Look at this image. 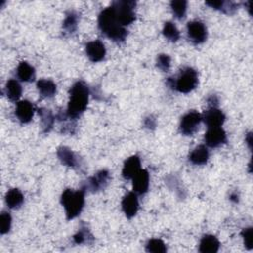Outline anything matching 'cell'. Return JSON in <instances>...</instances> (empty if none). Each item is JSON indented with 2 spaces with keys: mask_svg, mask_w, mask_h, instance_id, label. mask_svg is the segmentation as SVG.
Listing matches in <instances>:
<instances>
[{
  "mask_svg": "<svg viewBox=\"0 0 253 253\" xmlns=\"http://www.w3.org/2000/svg\"><path fill=\"white\" fill-rule=\"evenodd\" d=\"M56 154H57V157L59 158V160L61 161V163L68 167L75 168L79 164V160H78V157L76 156V154L70 148H68L66 146L59 147L57 149Z\"/></svg>",
  "mask_w": 253,
  "mask_h": 253,
  "instance_id": "e0dca14e",
  "label": "cell"
},
{
  "mask_svg": "<svg viewBox=\"0 0 253 253\" xmlns=\"http://www.w3.org/2000/svg\"><path fill=\"white\" fill-rule=\"evenodd\" d=\"M145 249L147 252H153V253H164L167 251V247L165 243L159 238L149 239L145 245Z\"/></svg>",
  "mask_w": 253,
  "mask_h": 253,
  "instance_id": "f1b7e54d",
  "label": "cell"
},
{
  "mask_svg": "<svg viewBox=\"0 0 253 253\" xmlns=\"http://www.w3.org/2000/svg\"><path fill=\"white\" fill-rule=\"evenodd\" d=\"M85 50L88 58L93 62H99L103 60L106 55V47L104 43L99 40L89 42L86 44Z\"/></svg>",
  "mask_w": 253,
  "mask_h": 253,
  "instance_id": "7c38bea8",
  "label": "cell"
},
{
  "mask_svg": "<svg viewBox=\"0 0 253 253\" xmlns=\"http://www.w3.org/2000/svg\"><path fill=\"white\" fill-rule=\"evenodd\" d=\"M156 65L160 70H162L164 72H167L170 68V65H171L170 56L167 55V54H164V53L159 54L156 58Z\"/></svg>",
  "mask_w": 253,
  "mask_h": 253,
  "instance_id": "4dcf8cb0",
  "label": "cell"
},
{
  "mask_svg": "<svg viewBox=\"0 0 253 253\" xmlns=\"http://www.w3.org/2000/svg\"><path fill=\"white\" fill-rule=\"evenodd\" d=\"M35 113V106L28 100L17 102L15 115L22 124H28L32 121Z\"/></svg>",
  "mask_w": 253,
  "mask_h": 253,
  "instance_id": "8fae6325",
  "label": "cell"
},
{
  "mask_svg": "<svg viewBox=\"0 0 253 253\" xmlns=\"http://www.w3.org/2000/svg\"><path fill=\"white\" fill-rule=\"evenodd\" d=\"M163 36L170 42H174L180 39V32L172 22H165L162 30Z\"/></svg>",
  "mask_w": 253,
  "mask_h": 253,
  "instance_id": "484cf974",
  "label": "cell"
},
{
  "mask_svg": "<svg viewBox=\"0 0 253 253\" xmlns=\"http://www.w3.org/2000/svg\"><path fill=\"white\" fill-rule=\"evenodd\" d=\"M12 224V217L9 212L2 211L0 215V232L1 234H5L10 231Z\"/></svg>",
  "mask_w": 253,
  "mask_h": 253,
  "instance_id": "f546056e",
  "label": "cell"
},
{
  "mask_svg": "<svg viewBox=\"0 0 253 253\" xmlns=\"http://www.w3.org/2000/svg\"><path fill=\"white\" fill-rule=\"evenodd\" d=\"M246 141H247V143L249 144V146L251 147V141H252V140H251V133H248V134H247V138H246Z\"/></svg>",
  "mask_w": 253,
  "mask_h": 253,
  "instance_id": "836d02e7",
  "label": "cell"
},
{
  "mask_svg": "<svg viewBox=\"0 0 253 253\" xmlns=\"http://www.w3.org/2000/svg\"><path fill=\"white\" fill-rule=\"evenodd\" d=\"M22 91H23L22 86L17 80L10 79L7 81L5 86V92L9 100L13 102L18 101L22 96Z\"/></svg>",
  "mask_w": 253,
  "mask_h": 253,
  "instance_id": "7402d4cb",
  "label": "cell"
},
{
  "mask_svg": "<svg viewBox=\"0 0 253 253\" xmlns=\"http://www.w3.org/2000/svg\"><path fill=\"white\" fill-rule=\"evenodd\" d=\"M205 142L208 146L215 148L224 144L227 140L226 133L224 129L220 126L209 127L207 132L205 133Z\"/></svg>",
  "mask_w": 253,
  "mask_h": 253,
  "instance_id": "9c48e42d",
  "label": "cell"
},
{
  "mask_svg": "<svg viewBox=\"0 0 253 253\" xmlns=\"http://www.w3.org/2000/svg\"><path fill=\"white\" fill-rule=\"evenodd\" d=\"M241 235L243 237L245 247L247 249H251L252 248V227L244 228L241 232Z\"/></svg>",
  "mask_w": 253,
  "mask_h": 253,
  "instance_id": "1f68e13d",
  "label": "cell"
},
{
  "mask_svg": "<svg viewBox=\"0 0 253 253\" xmlns=\"http://www.w3.org/2000/svg\"><path fill=\"white\" fill-rule=\"evenodd\" d=\"M188 2L185 0H173L170 3L171 10L177 19H183L186 16Z\"/></svg>",
  "mask_w": 253,
  "mask_h": 253,
  "instance_id": "4316f807",
  "label": "cell"
},
{
  "mask_svg": "<svg viewBox=\"0 0 253 253\" xmlns=\"http://www.w3.org/2000/svg\"><path fill=\"white\" fill-rule=\"evenodd\" d=\"M198 72L190 66L182 68L176 78L169 77L167 79V84L169 87L184 94L193 91L198 86Z\"/></svg>",
  "mask_w": 253,
  "mask_h": 253,
  "instance_id": "277c9868",
  "label": "cell"
},
{
  "mask_svg": "<svg viewBox=\"0 0 253 253\" xmlns=\"http://www.w3.org/2000/svg\"><path fill=\"white\" fill-rule=\"evenodd\" d=\"M132 189L136 195H143L149 188V174L147 170L140 169L131 179Z\"/></svg>",
  "mask_w": 253,
  "mask_h": 253,
  "instance_id": "4fadbf2b",
  "label": "cell"
},
{
  "mask_svg": "<svg viewBox=\"0 0 253 253\" xmlns=\"http://www.w3.org/2000/svg\"><path fill=\"white\" fill-rule=\"evenodd\" d=\"M60 203L65 210L66 218L68 220L75 218L84 207L85 190L80 189L74 191L72 189H65L61 194Z\"/></svg>",
  "mask_w": 253,
  "mask_h": 253,
  "instance_id": "3957f363",
  "label": "cell"
},
{
  "mask_svg": "<svg viewBox=\"0 0 253 253\" xmlns=\"http://www.w3.org/2000/svg\"><path fill=\"white\" fill-rule=\"evenodd\" d=\"M5 202L10 209H18L24 203V195L17 188L10 189L5 195Z\"/></svg>",
  "mask_w": 253,
  "mask_h": 253,
  "instance_id": "ffe728a7",
  "label": "cell"
},
{
  "mask_svg": "<svg viewBox=\"0 0 253 253\" xmlns=\"http://www.w3.org/2000/svg\"><path fill=\"white\" fill-rule=\"evenodd\" d=\"M37 89L44 98H52L56 93V85L50 79H40L37 82Z\"/></svg>",
  "mask_w": 253,
  "mask_h": 253,
  "instance_id": "44dd1931",
  "label": "cell"
},
{
  "mask_svg": "<svg viewBox=\"0 0 253 253\" xmlns=\"http://www.w3.org/2000/svg\"><path fill=\"white\" fill-rule=\"evenodd\" d=\"M38 113L41 117V123H42V128L43 132H48L51 130L53 124H54V119L55 117L51 113L50 110L41 108L38 110Z\"/></svg>",
  "mask_w": 253,
  "mask_h": 253,
  "instance_id": "cb8c5ba5",
  "label": "cell"
},
{
  "mask_svg": "<svg viewBox=\"0 0 253 253\" xmlns=\"http://www.w3.org/2000/svg\"><path fill=\"white\" fill-rule=\"evenodd\" d=\"M89 87L84 81L75 82L69 90V101L66 113L73 119H78L86 110L89 101Z\"/></svg>",
  "mask_w": 253,
  "mask_h": 253,
  "instance_id": "7a4b0ae2",
  "label": "cell"
},
{
  "mask_svg": "<svg viewBox=\"0 0 253 253\" xmlns=\"http://www.w3.org/2000/svg\"><path fill=\"white\" fill-rule=\"evenodd\" d=\"M206 4L215 10H219L226 14H232L237 9L238 5L234 2H225V1H207Z\"/></svg>",
  "mask_w": 253,
  "mask_h": 253,
  "instance_id": "d4e9b609",
  "label": "cell"
},
{
  "mask_svg": "<svg viewBox=\"0 0 253 253\" xmlns=\"http://www.w3.org/2000/svg\"><path fill=\"white\" fill-rule=\"evenodd\" d=\"M17 77L23 82H32L35 80L36 71L35 68L27 61H22L17 67Z\"/></svg>",
  "mask_w": 253,
  "mask_h": 253,
  "instance_id": "ac0fdd59",
  "label": "cell"
},
{
  "mask_svg": "<svg viewBox=\"0 0 253 253\" xmlns=\"http://www.w3.org/2000/svg\"><path fill=\"white\" fill-rule=\"evenodd\" d=\"M202 115L197 111H190L185 114L180 122V132L184 135H192L194 134L202 122Z\"/></svg>",
  "mask_w": 253,
  "mask_h": 253,
  "instance_id": "8992f818",
  "label": "cell"
},
{
  "mask_svg": "<svg viewBox=\"0 0 253 253\" xmlns=\"http://www.w3.org/2000/svg\"><path fill=\"white\" fill-rule=\"evenodd\" d=\"M152 120H154V119H150V117L149 118H147V119H145V126H155V122H151Z\"/></svg>",
  "mask_w": 253,
  "mask_h": 253,
  "instance_id": "d6a6232c",
  "label": "cell"
},
{
  "mask_svg": "<svg viewBox=\"0 0 253 253\" xmlns=\"http://www.w3.org/2000/svg\"><path fill=\"white\" fill-rule=\"evenodd\" d=\"M218 239L211 234H206L202 237L199 245V251L202 253H215L219 249Z\"/></svg>",
  "mask_w": 253,
  "mask_h": 253,
  "instance_id": "2e32d148",
  "label": "cell"
},
{
  "mask_svg": "<svg viewBox=\"0 0 253 253\" xmlns=\"http://www.w3.org/2000/svg\"><path fill=\"white\" fill-rule=\"evenodd\" d=\"M110 180V173L108 170H100L92 177L88 178L85 183L83 184L82 189L92 193L99 192L101 190H104Z\"/></svg>",
  "mask_w": 253,
  "mask_h": 253,
  "instance_id": "52a82bcc",
  "label": "cell"
},
{
  "mask_svg": "<svg viewBox=\"0 0 253 253\" xmlns=\"http://www.w3.org/2000/svg\"><path fill=\"white\" fill-rule=\"evenodd\" d=\"M138 199L134 192L127 193L122 201V209L127 218L133 217L138 211Z\"/></svg>",
  "mask_w": 253,
  "mask_h": 253,
  "instance_id": "5bb4252c",
  "label": "cell"
},
{
  "mask_svg": "<svg viewBox=\"0 0 253 253\" xmlns=\"http://www.w3.org/2000/svg\"><path fill=\"white\" fill-rule=\"evenodd\" d=\"M78 20H79V16L75 11L67 12L66 16H65V19L62 23L63 31L68 35L73 34L77 30Z\"/></svg>",
  "mask_w": 253,
  "mask_h": 253,
  "instance_id": "603a6c76",
  "label": "cell"
},
{
  "mask_svg": "<svg viewBox=\"0 0 253 253\" xmlns=\"http://www.w3.org/2000/svg\"><path fill=\"white\" fill-rule=\"evenodd\" d=\"M202 120L208 127L221 126L225 121V115L216 107H211L202 115Z\"/></svg>",
  "mask_w": 253,
  "mask_h": 253,
  "instance_id": "30bf717a",
  "label": "cell"
},
{
  "mask_svg": "<svg viewBox=\"0 0 253 253\" xmlns=\"http://www.w3.org/2000/svg\"><path fill=\"white\" fill-rule=\"evenodd\" d=\"M140 159L137 155L129 156L124 163L122 174L126 180L132 179L133 176L140 170Z\"/></svg>",
  "mask_w": 253,
  "mask_h": 253,
  "instance_id": "9a60e30c",
  "label": "cell"
},
{
  "mask_svg": "<svg viewBox=\"0 0 253 253\" xmlns=\"http://www.w3.org/2000/svg\"><path fill=\"white\" fill-rule=\"evenodd\" d=\"M187 34L191 42L196 44L204 42L208 38V30L201 21H191L187 24Z\"/></svg>",
  "mask_w": 253,
  "mask_h": 253,
  "instance_id": "ba28073f",
  "label": "cell"
},
{
  "mask_svg": "<svg viewBox=\"0 0 253 253\" xmlns=\"http://www.w3.org/2000/svg\"><path fill=\"white\" fill-rule=\"evenodd\" d=\"M98 27L102 34L116 42H124L127 36V30L117 21L112 6L99 14Z\"/></svg>",
  "mask_w": 253,
  "mask_h": 253,
  "instance_id": "6da1fadb",
  "label": "cell"
},
{
  "mask_svg": "<svg viewBox=\"0 0 253 253\" xmlns=\"http://www.w3.org/2000/svg\"><path fill=\"white\" fill-rule=\"evenodd\" d=\"M209 150L208 148L201 144L198 145L189 155V160L195 165H205L209 160Z\"/></svg>",
  "mask_w": 253,
  "mask_h": 253,
  "instance_id": "d6986e66",
  "label": "cell"
},
{
  "mask_svg": "<svg viewBox=\"0 0 253 253\" xmlns=\"http://www.w3.org/2000/svg\"><path fill=\"white\" fill-rule=\"evenodd\" d=\"M73 240L76 244L92 243L93 240H94V237L86 226H81L79 228V230L74 234Z\"/></svg>",
  "mask_w": 253,
  "mask_h": 253,
  "instance_id": "83f0119b",
  "label": "cell"
},
{
  "mask_svg": "<svg viewBox=\"0 0 253 253\" xmlns=\"http://www.w3.org/2000/svg\"><path fill=\"white\" fill-rule=\"evenodd\" d=\"M117 21L124 27L130 25L135 20V1L130 0H119L112 3Z\"/></svg>",
  "mask_w": 253,
  "mask_h": 253,
  "instance_id": "5b68a950",
  "label": "cell"
}]
</instances>
